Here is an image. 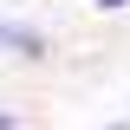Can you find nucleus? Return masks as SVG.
<instances>
[{"label": "nucleus", "mask_w": 130, "mask_h": 130, "mask_svg": "<svg viewBox=\"0 0 130 130\" xmlns=\"http://www.w3.org/2000/svg\"><path fill=\"white\" fill-rule=\"evenodd\" d=\"M0 52H13V59H32V65H39V59H46V32H39V26H20V20L0 13Z\"/></svg>", "instance_id": "obj_1"}, {"label": "nucleus", "mask_w": 130, "mask_h": 130, "mask_svg": "<svg viewBox=\"0 0 130 130\" xmlns=\"http://www.w3.org/2000/svg\"><path fill=\"white\" fill-rule=\"evenodd\" d=\"M0 130H20V124H13V117H7V111H0Z\"/></svg>", "instance_id": "obj_3"}, {"label": "nucleus", "mask_w": 130, "mask_h": 130, "mask_svg": "<svg viewBox=\"0 0 130 130\" xmlns=\"http://www.w3.org/2000/svg\"><path fill=\"white\" fill-rule=\"evenodd\" d=\"M98 7H104V13H117V7H130V0H98Z\"/></svg>", "instance_id": "obj_2"}, {"label": "nucleus", "mask_w": 130, "mask_h": 130, "mask_svg": "<svg viewBox=\"0 0 130 130\" xmlns=\"http://www.w3.org/2000/svg\"><path fill=\"white\" fill-rule=\"evenodd\" d=\"M111 130H124V124H111Z\"/></svg>", "instance_id": "obj_4"}]
</instances>
